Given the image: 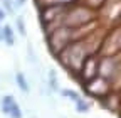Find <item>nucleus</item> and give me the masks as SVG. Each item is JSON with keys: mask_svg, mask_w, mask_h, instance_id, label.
<instances>
[{"mask_svg": "<svg viewBox=\"0 0 121 118\" xmlns=\"http://www.w3.org/2000/svg\"><path fill=\"white\" fill-rule=\"evenodd\" d=\"M98 31V29H96ZM96 31L91 32L87 37L84 39H79V41H74L71 42L69 46L60 52L56 59L62 64L74 78L79 76L81 73V68L84 64V61L87 59V56L91 54H96L101 51V46H103V37H96Z\"/></svg>", "mask_w": 121, "mask_h": 118, "instance_id": "1", "label": "nucleus"}, {"mask_svg": "<svg viewBox=\"0 0 121 118\" xmlns=\"http://www.w3.org/2000/svg\"><path fill=\"white\" fill-rule=\"evenodd\" d=\"M98 10L91 9L87 5H84L82 2H78L71 7H67L64 17H62V25H69V27H81L86 25L93 20H98Z\"/></svg>", "mask_w": 121, "mask_h": 118, "instance_id": "2", "label": "nucleus"}, {"mask_svg": "<svg viewBox=\"0 0 121 118\" xmlns=\"http://www.w3.org/2000/svg\"><path fill=\"white\" fill-rule=\"evenodd\" d=\"M86 95L93 96V98H98V100H103L104 96H108L113 90V83L109 79H106L103 76H96L94 79H91L87 83L82 84Z\"/></svg>", "mask_w": 121, "mask_h": 118, "instance_id": "3", "label": "nucleus"}, {"mask_svg": "<svg viewBox=\"0 0 121 118\" xmlns=\"http://www.w3.org/2000/svg\"><path fill=\"white\" fill-rule=\"evenodd\" d=\"M121 71V57L114 56H101V61H99V76L109 79L111 83L118 78Z\"/></svg>", "mask_w": 121, "mask_h": 118, "instance_id": "4", "label": "nucleus"}, {"mask_svg": "<svg viewBox=\"0 0 121 118\" xmlns=\"http://www.w3.org/2000/svg\"><path fill=\"white\" fill-rule=\"evenodd\" d=\"M99 61H101V54L96 52V54H91L87 56V59L84 61L82 68H81V73H79V83L84 84L91 79H94L96 76H99Z\"/></svg>", "mask_w": 121, "mask_h": 118, "instance_id": "5", "label": "nucleus"}, {"mask_svg": "<svg viewBox=\"0 0 121 118\" xmlns=\"http://www.w3.org/2000/svg\"><path fill=\"white\" fill-rule=\"evenodd\" d=\"M0 110L4 115L10 116V118H22V110L19 106V103L15 101V98L12 95H7L0 101Z\"/></svg>", "mask_w": 121, "mask_h": 118, "instance_id": "6", "label": "nucleus"}, {"mask_svg": "<svg viewBox=\"0 0 121 118\" xmlns=\"http://www.w3.org/2000/svg\"><path fill=\"white\" fill-rule=\"evenodd\" d=\"M81 2V0H37V7H45V5H64L71 7L74 4Z\"/></svg>", "mask_w": 121, "mask_h": 118, "instance_id": "7", "label": "nucleus"}, {"mask_svg": "<svg viewBox=\"0 0 121 118\" xmlns=\"http://www.w3.org/2000/svg\"><path fill=\"white\" fill-rule=\"evenodd\" d=\"M15 83H17L19 90H22V93H29L30 91V86H29V83L25 79L24 73H17V74H15Z\"/></svg>", "mask_w": 121, "mask_h": 118, "instance_id": "8", "label": "nucleus"}, {"mask_svg": "<svg viewBox=\"0 0 121 118\" xmlns=\"http://www.w3.org/2000/svg\"><path fill=\"white\" fill-rule=\"evenodd\" d=\"M4 42L7 46H13L15 44V34L10 25H4Z\"/></svg>", "mask_w": 121, "mask_h": 118, "instance_id": "9", "label": "nucleus"}, {"mask_svg": "<svg viewBox=\"0 0 121 118\" xmlns=\"http://www.w3.org/2000/svg\"><path fill=\"white\" fill-rule=\"evenodd\" d=\"M74 105H76L74 108H76V111H78V113H87L89 108H91V103H89L87 100H84V98L74 101Z\"/></svg>", "mask_w": 121, "mask_h": 118, "instance_id": "10", "label": "nucleus"}, {"mask_svg": "<svg viewBox=\"0 0 121 118\" xmlns=\"http://www.w3.org/2000/svg\"><path fill=\"white\" fill-rule=\"evenodd\" d=\"M47 83H49V90H59V81H57V73L56 69H49V74H47Z\"/></svg>", "mask_w": 121, "mask_h": 118, "instance_id": "11", "label": "nucleus"}, {"mask_svg": "<svg viewBox=\"0 0 121 118\" xmlns=\"http://www.w3.org/2000/svg\"><path fill=\"white\" fill-rule=\"evenodd\" d=\"M81 2H82L84 5L91 7V9H94V10H99V9L104 7V4L108 2V0H81Z\"/></svg>", "mask_w": 121, "mask_h": 118, "instance_id": "12", "label": "nucleus"}, {"mask_svg": "<svg viewBox=\"0 0 121 118\" xmlns=\"http://www.w3.org/2000/svg\"><path fill=\"white\" fill-rule=\"evenodd\" d=\"M60 95L66 96V98H69V100H72V101H78V100L82 98L79 93H76L74 90H69V88H62V90H60Z\"/></svg>", "mask_w": 121, "mask_h": 118, "instance_id": "13", "label": "nucleus"}, {"mask_svg": "<svg viewBox=\"0 0 121 118\" xmlns=\"http://www.w3.org/2000/svg\"><path fill=\"white\" fill-rule=\"evenodd\" d=\"M15 25H17V31L22 37H27V29H25V20L24 17H17L15 19Z\"/></svg>", "mask_w": 121, "mask_h": 118, "instance_id": "14", "label": "nucleus"}, {"mask_svg": "<svg viewBox=\"0 0 121 118\" xmlns=\"http://www.w3.org/2000/svg\"><path fill=\"white\" fill-rule=\"evenodd\" d=\"M2 5H4V9L7 10V14H13V12H15V7H17L15 0H2Z\"/></svg>", "mask_w": 121, "mask_h": 118, "instance_id": "15", "label": "nucleus"}, {"mask_svg": "<svg viewBox=\"0 0 121 118\" xmlns=\"http://www.w3.org/2000/svg\"><path fill=\"white\" fill-rule=\"evenodd\" d=\"M5 15H7V10H5L4 7H0V22L5 19Z\"/></svg>", "mask_w": 121, "mask_h": 118, "instance_id": "16", "label": "nucleus"}, {"mask_svg": "<svg viewBox=\"0 0 121 118\" xmlns=\"http://www.w3.org/2000/svg\"><path fill=\"white\" fill-rule=\"evenodd\" d=\"M15 4H17L19 7H22V5H25V4H27V0H15Z\"/></svg>", "mask_w": 121, "mask_h": 118, "instance_id": "17", "label": "nucleus"}]
</instances>
